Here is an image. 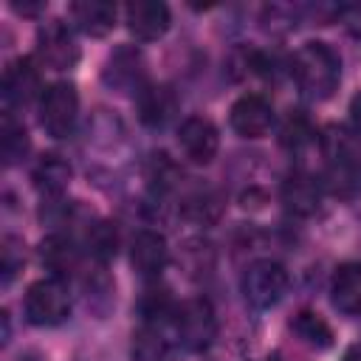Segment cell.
<instances>
[{
  "mask_svg": "<svg viewBox=\"0 0 361 361\" xmlns=\"http://www.w3.org/2000/svg\"><path fill=\"white\" fill-rule=\"evenodd\" d=\"M290 76L307 99L322 102L338 87L341 59L327 42H305L290 59Z\"/></svg>",
  "mask_w": 361,
  "mask_h": 361,
  "instance_id": "1",
  "label": "cell"
},
{
  "mask_svg": "<svg viewBox=\"0 0 361 361\" xmlns=\"http://www.w3.org/2000/svg\"><path fill=\"white\" fill-rule=\"evenodd\" d=\"M71 313V293L65 279L45 276L37 279L25 293V316L37 327H54L62 324Z\"/></svg>",
  "mask_w": 361,
  "mask_h": 361,
  "instance_id": "2",
  "label": "cell"
},
{
  "mask_svg": "<svg viewBox=\"0 0 361 361\" xmlns=\"http://www.w3.org/2000/svg\"><path fill=\"white\" fill-rule=\"evenodd\" d=\"M172 327L178 341L186 350H206L214 336H217V319H214V307L206 299H186L180 305H175L172 313Z\"/></svg>",
  "mask_w": 361,
  "mask_h": 361,
  "instance_id": "3",
  "label": "cell"
},
{
  "mask_svg": "<svg viewBox=\"0 0 361 361\" xmlns=\"http://www.w3.org/2000/svg\"><path fill=\"white\" fill-rule=\"evenodd\" d=\"M79 116V96L76 87L68 82H54L39 96V124L54 138H68L76 127Z\"/></svg>",
  "mask_w": 361,
  "mask_h": 361,
  "instance_id": "4",
  "label": "cell"
},
{
  "mask_svg": "<svg viewBox=\"0 0 361 361\" xmlns=\"http://www.w3.org/2000/svg\"><path fill=\"white\" fill-rule=\"evenodd\" d=\"M288 290V271L276 259H257L243 274V293L245 302L265 310L274 307Z\"/></svg>",
  "mask_w": 361,
  "mask_h": 361,
  "instance_id": "5",
  "label": "cell"
},
{
  "mask_svg": "<svg viewBox=\"0 0 361 361\" xmlns=\"http://www.w3.org/2000/svg\"><path fill=\"white\" fill-rule=\"evenodd\" d=\"M37 54L51 71H71L79 62V45L68 23L48 20L37 28Z\"/></svg>",
  "mask_w": 361,
  "mask_h": 361,
  "instance_id": "6",
  "label": "cell"
},
{
  "mask_svg": "<svg viewBox=\"0 0 361 361\" xmlns=\"http://www.w3.org/2000/svg\"><path fill=\"white\" fill-rule=\"evenodd\" d=\"M42 93H45L42 90V76H39V68L34 65L31 56H20V59L6 65V71H3V102H6V110L25 107L28 102H34Z\"/></svg>",
  "mask_w": 361,
  "mask_h": 361,
  "instance_id": "7",
  "label": "cell"
},
{
  "mask_svg": "<svg viewBox=\"0 0 361 361\" xmlns=\"http://www.w3.org/2000/svg\"><path fill=\"white\" fill-rule=\"evenodd\" d=\"M228 121H231V130L240 138H262L274 127V107L265 96L245 93L231 104Z\"/></svg>",
  "mask_w": 361,
  "mask_h": 361,
  "instance_id": "8",
  "label": "cell"
},
{
  "mask_svg": "<svg viewBox=\"0 0 361 361\" xmlns=\"http://www.w3.org/2000/svg\"><path fill=\"white\" fill-rule=\"evenodd\" d=\"M124 23L135 39L152 42L166 34L172 17H169L166 3H161V0H135V3L124 6Z\"/></svg>",
  "mask_w": 361,
  "mask_h": 361,
  "instance_id": "9",
  "label": "cell"
},
{
  "mask_svg": "<svg viewBox=\"0 0 361 361\" xmlns=\"http://www.w3.org/2000/svg\"><path fill=\"white\" fill-rule=\"evenodd\" d=\"M178 144L192 164H212L220 147V133L206 116H189L178 130Z\"/></svg>",
  "mask_w": 361,
  "mask_h": 361,
  "instance_id": "10",
  "label": "cell"
},
{
  "mask_svg": "<svg viewBox=\"0 0 361 361\" xmlns=\"http://www.w3.org/2000/svg\"><path fill=\"white\" fill-rule=\"evenodd\" d=\"M104 82L107 87L118 90V93H130V90H141L147 82H144V56L135 51V48H116L104 65Z\"/></svg>",
  "mask_w": 361,
  "mask_h": 361,
  "instance_id": "11",
  "label": "cell"
},
{
  "mask_svg": "<svg viewBox=\"0 0 361 361\" xmlns=\"http://www.w3.org/2000/svg\"><path fill=\"white\" fill-rule=\"evenodd\" d=\"M130 262L141 279H158L166 268V240L158 231H138L130 245Z\"/></svg>",
  "mask_w": 361,
  "mask_h": 361,
  "instance_id": "12",
  "label": "cell"
},
{
  "mask_svg": "<svg viewBox=\"0 0 361 361\" xmlns=\"http://www.w3.org/2000/svg\"><path fill=\"white\" fill-rule=\"evenodd\" d=\"M68 11H71L73 25L87 37L110 34L116 25V17H118V8L107 0H76V3H71Z\"/></svg>",
  "mask_w": 361,
  "mask_h": 361,
  "instance_id": "13",
  "label": "cell"
},
{
  "mask_svg": "<svg viewBox=\"0 0 361 361\" xmlns=\"http://www.w3.org/2000/svg\"><path fill=\"white\" fill-rule=\"evenodd\" d=\"M330 299L338 313H361V262H341L330 279Z\"/></svg>",
  "mask_w": 361,
  "mask_h": 361,
  "instance_id": "14",
  "label": "cell"
},
{
  "mask_svg": "<svg viewBox=\"0 0 361 361\" xmlns=\"http://www.w3.org/2000/svg\"><path fill=\"white\" fill-rule=\"evenodd\" d=\"M322 200V180H316L307 172H290L282 183V203L288 206V212L307 217L319 209Z\"/></svg>",
  "mask_w": 361,
  "mask_h": 361,
  "instance_id": "15",
  "label": "cell"
},
{
  "mask_svg": "<svg viewBox=\"0 0 361 361\" xmlns=\"http://www.w3.org/2000/svg\"><path fill=\"white\" fill-rule=\"evenodd\" d=\"M135 102H138V116L147 127H164L178 110L175 93L166 85H144L135 93Z\"/></svg>",
  "mask_w": 361,
  "mask_h": 361,
  "instance_id": "16",
  "label": "cell"
},
{
  "mask_svg": "<svg viewBox=\"0 0 361 361\" xmlns=\"http://www.w3.org/2000/svg\"><path fill=\"white\" fill-rule=\"evenodd\" d=\"M31 180L37 186L39 195L45 197H59L68 183H71V164L62 158V155H42L31 172Z\"/></svg>",
  "mask_w": 361,
  "mask_h": 361,
  "instance_id": "17",
  "label": "cell"
},
{
  "mask_svg": "<svg viewBox=\"0 0 361 361\" xmlns=\"http://www.w3.org/2000/svg\"><path fill=\"white\" fill-rule=\"evenodd\" d=\"M45 268L54 271V276L65 279L68 274L79 271V262H82V254L76 248V243L65 234H51L48 240H42V251H39Z\"/></svg>",
  "mask_w": 361,
  "mask_h": 361,
  "instance_id": "18",
  "label": "cell"
},
{
  "mask_svg": "<svg viewBox=\"0 0 361 361\" xmlns=\"http://www.w3.org/2000/svg\"><path fill=\"white\" fill-rule=\"evenodd\" d=\"M133 361H172V344L161 333L158 324L144 322L133 333V347H130Z\"/></svg>",
  "mask_w": 361,
  "mask_h": 361,
  "instance_id": "19",
  "label": "cell"
},
{
  "mask_svg": "<svg viewBox=\"0 0 361 361\" xmlns=\"http://www.w3.org/2000/svg\"><path fill=\"white\" fill-rule=\"evenodd\" d=\"M290 327L296 330V336H299L302 341H307V344H313V347H319V350H324V347L333 344V330H330V324H327L319 313L299 310V313L293 316Z\"/></svg>",
  "mask_w": 361,
  "mask_h": 361,
  "instance_id": "20",
  "label": "cell"
},
{
  "mask_svg": "<svg viewBox=\"0 0 361 361\" xmlns=\"http://www.w3.org/2000/svg\"><path fill=\"white\" fill-rule=\"evenodd\" d=\"M3 158H6V164L11 166V164H17V161H23L25 158V152H28V133H25V127L11 116V110H6L3 113Z\"/></svg>",
  "mask_w": 361,
  "mask_h": 361,
  "instance_id": "21",
  "label": "cell"
},
{
  "mask_svg": "<svg viewBox=\"0 0 361 361\" xmlns=\"http://www.w3.org/2000/svg\"><path fill=\"white\" fill-rule=\"evenodd\" d=\"M116 248H118V234L113 228V223H93L87 228V251L99 259V262H107L110 257H116Z\"/></svg>",
  "mask_w": 361,
  "mask_h": 361,
  "instance_id": "22",
  "label": "cell"
},
{
  "mask_svg": "<svg viewBox=\"0 0 361 361\" xmlns=\"http://www.w3.org/2000/svg\"><path fill=\"white\" fill-rule=\"evenodd\" d=\"M313 127L307 124V118L305 116H290L288 121H285V127H282V144L288 147V149H302V147H307L310 141H313Z\"/></svg>",
  "mask_w": 361,
  "mask_h": 361,
  "instance_id": "23",
  "label": "cell"
},
{
  "mask_svg": "<svg viewBox=\"0 0 361 361\" xmlns=\"http://www.w3.org/2000/svg\"><path fill=\"white\" fill-rule=\"evenodd\" d=\"M350 121H353L355 135H361V93H355L350 102Z\"/></svg>",
  "mask_w": 361,
  "mask_h": 361,
  "instance_id": "24",
  "label": "cell"
},
{
  "mask_svg": "<svg viewBox=\"0 0 361 361\" xmlns=\"http://www.w3.org/2000/svg\"><path fill=\"white\" fill-rule=\"evenodd\" d=\"M11 8L20 11V14H37V11H42L45 6H42V3H11Z\"/></svg>",
  "mask_w": 361,
  "mask_h": 361,
  "instance_id": "25",
  "label": "cell"
},
{
  "mask_svg": "<svg viewBox=\"0 0 361 361\" xmlns=\"http://www.w3.org/2000/svg\"><path fill=\"white\" fill-rule=\"evenodd\" d=\"M341 361H361V344L347 347V350H344V355H341Z\"/></svg>",
  "mask_w": 361,
  "mask_h": 361,
  "instance_id": "26",
  "label": "cell"
},
{
  "mask_svg": "<svg viewBox=\"0 0 361 361\" xmlns=\"http://www.w3.org/2000/svg\"><path fill=\"white\" fill-rule=\"evenodd\" d=\"M265 361H282V358H279V353H274V355H268Z\"/></svg>",
  "mask_w": 361,
  "mask_h": 361,
  "instance_id": "27",
  "label": "cell"
}]
</instances>
